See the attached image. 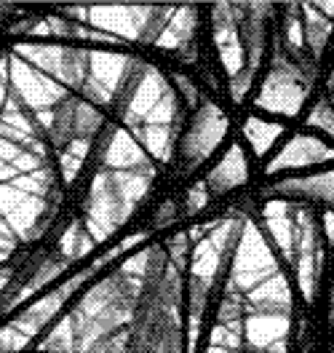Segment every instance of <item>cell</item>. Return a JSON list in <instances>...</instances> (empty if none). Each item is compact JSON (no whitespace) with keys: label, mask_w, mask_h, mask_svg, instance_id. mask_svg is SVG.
Here are the masks:
<instances>
[{"label":"cell","mask_w":334,"mask_h":353,"mask_svg":"<svg viewBox=\"0 0 334 353\" xmlns=\"http://www.w3.org/2000/svg\"><path fill=\"white\" fill-rule=\"evenodd\" d=\"M308 123L318 132L334 137V102L332 99H318V105H313Z\"/></svg>","instance_id":"obj_12"},{"label":"cell","mask_w":334,"mask_h":353,"mask_svg":"<svg viewBox=\"0 0 334 353\" xmlns=\"http://www.w3.org/2000/svg\"><path fill=\"white\" fill-rule=\"evenodd\" d=\"M324 230H326V241L334 243V212L324 214Z\"/></svg>","instance_id":"obj_14"},{"label":"cell","mask_w":334,"mask_h":353,"mask_svg":"<svg viewBox=\"0 0 334 353\" xmlns=\"http://www.w3.org/2000/svg\"><path fill=\"white\" fill-rule=\"evenodd\" d=\"M315 78V65L308 59H291L278 43L273 51V67L257 97V108L281 115H297Z\"/></svg>","instance_id":"obj_1"},{"label":"cell","mask_w":334,"mask_h":353,"mask_svg":"<svg viewBox=\"0 0 334 353\" xmlns=\"http://www.w3.org/2000/svg\"><path fill=\"white\" fill-rule=\"evenodd\" d=\"M329 305H332L329 310H332V316H334V281H332V297H329Z\"/></svg>","instance_id":"obj_16"},{"label":"cell","mask_w":334,"mask_h":353,"mask_svg":"<svg viewBox=\"0 0 334 353\" xmlns=\"http://www.w3.org/2000/svg\"><path fill=\"white\" fill-rule=\"evenodd\" d=\"M227 132V118L222 115V110L211 102H206L198 110L196 121H193V129L185 139V158H187V166H198L206 155L211 153L220 139Z\"/></svg>","instance_id":"obj_4"},{"label":"cell","mask_w":334,"mask_h":353,"mask_svg":"<svg viewBox=\"0 0 334 353\" xmlns=\"http://www.w3.org/2000/svg\"><path fill=\"white\" fill-rule=\"evenodd\" d=\"M278 134H281V126L278 123H267L262 118H249V123H246V137L254 145L257 155H265L270 150V145L278 139Z\"/></svg>","instance_id":"obj_11"},{"label":"cell","mask_w":334,"mask_h":353,"mask_svg":"<svg viewBox=\"0 0 334 353\" xmlns=\"http://www.w3.org/2000/svg\"><path fill=\"white\" fill-rule=\"evenodd\" d=\"M246 176H249L246 153L238 148V145H233V148L225 153L222 161L211 169V174L206 176V185H209L211 193H227V190L244 185Z\"/></svg>","instance_id":"obj_9"},{"label":"cell","mask_w":334,"mask_h":353,"mask_svg":"<svg viewBox=\"0 0 334 353\" xmlns=\"http://www.w3.org/2000/svg\"><path fill=\"white\" fill-rule=\"evenodd\" d=\"M278 270L275 252L270 249V243L262 239V233L254 225H246L241 243L233 254V270H230V284L227 287L249 294L251 289L265 284L267 279H273Z\"/></svg>","instance_id":"obj_2"},{"label":"cell","mask_w":334,"mask_h":353,"mask_svg":"<svg viewBox=\"0 0 334 353\" xmlns=\"http://www.w3.org/2000/svg\"><path fill=\"white\" fill-rule=\"evenodd\" d=\"M302 22H305V43H308V51L313 54V59H321L324 48L332 38V19L324 17L315 3H305L302 6Z\"/></svg>","instance_id":"obj_10"},{"label":"cell","mask_w":334,"mask_h":353,"mask_svg":"<svg viewBox=\"0 0 334 353\" xmlns=\"http://www.w3.org/2000/svg\"><path fill=\"white\" fill-rule=\"evenodd\" d=\"M209 199H211V190H209V185H198L193 193H187V212L193 214V212L203 209Z\"/></svg>","instance_id":"obj_13"},{"label":"cell","mask_w":334,"mask_h":353,"mask_svg":"<svg viewBox=\"0 0 334 353\" xmlns=\"http://www.w3.org/2000/svg\"><path fill=\"white\" fill-rule=\"evenodd\" d=\"M329 161H334V148L321 142L318 137L297 134L281 148V153L267 163V174L284 172V169H302V166H313V163H329Z\"/></svg>","instance_id":"obj_6"},{"label":"cell","mask_w":334,"mask_h":353,"mask_svg":"<svg viewBox=\"0 0 334 353\" xmlns=\"http://www.w3.org/2000/svg\"><path fill=\"white\" fill-rule=\"evenodd\" d=\"M291 316L281 313H251L246 319L249 353H286Z\"/></svg>","instance_id":"obj_5"},{"label":"cell","mask_w":334,"mask_h":353,"mask_svg":"<svg viewBox=\"0 0 334 353\" xmlns=\"http://www.w3.org/2000/svg\"><path fill=\"white\" fill-rule=\"evenodd\" d=\"M315 8L324 14V17H329V19H334V3H315Z\"/></svg>","instance_id":"obj_15"},{"label":"cell","mask_w":334,"mask_h":353,"mask_svg":"<svg viewBox=\"0 0 334 353\" xmlns=\"http://www.w3.org/2000/svg\"><path fill=\"white\" fill-rule=\"evenodd\" d=\"M332 91H334V78H332Z\"/></svg>","instance_id":"obj_17"},{"label":"cell","mask_w":334,"mask_h":353,"mask_svg":"<svg viewBox=\"0 0 334 353\" xmlns=\"http://www.w3.org/2000/svg\"><path fill=\"white\" fill-rule=\"evenodd\" d=\"M297 225H300V239H297V281L305 303H313L315 287L321 279V263H324V249H321V225L315 220L308 206L297 203Z\"/></svg>","instance_id":"obj_3"},{"label":"cell","mask_w":334,"mask_h":353,"mask_svg":"<svg viewBox=\"0 0 334 353\" xmlns=\"http://www.w3.org/2000/svg\"><path fill=\"white\" fill-rule=\"evenodd\" d=\"M246 310L249 313H281L291 316V289L284 273H275L265 284L251 289L246 294Z\"/></svg>","instance_id":"obj_7"},{"label":"cell","mask_w":334,"mask_h":353,"mask_svg":"<svg viewBox=\"0 0 334 353\" xmlns=\"http://www.w3.org/2000/svg\"><path fill=\"white\" fill-rule=\"evenodd\" d=\"M270 193L286 196L291 201H324L334 209V172L302 176V179H286V182H278Z\"/></svg>","instance_id":"obj_8"}]
</instances>
